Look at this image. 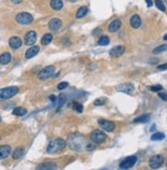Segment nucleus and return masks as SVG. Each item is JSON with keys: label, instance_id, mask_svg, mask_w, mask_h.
Returning a JSON list of instances; mask_svg holds the SVG:
<instances>
[{"label": "nucleus", "instance_id": "nucleus-1", "mask_svg": "<svg viewBox=\"0 0 167 170\" xmlns=\"http://www.w3.org/2000/svg\"><path fill=\"white\" fill-rule=\"evenodd\" d=\"M70 149H72L73 151L76 152H81L83 150L91 151L94 149V146L90 144L86 140V138L81 134H73L69 138L68 140Z\"/></svg>", "mask_w": 167, "mask_h": 170}, {"label": "nucleus", "instance_id": "nucleus-2", "mask_svg": "<svg viewBox=\"0 0 167 170\" xmlns=\"http://www.w3.org/2000/svg\"><path fill=\"white\" fill-rule=\"evenodd\" d=\"M66 147V142L62 138H54L51 142L48 144L47 146V151L48 154H55V153H59L61 151H63Z\"/></svg>", "mask_w": 167, "mask_h": 170}, {"label": "nucleus", "instance_id": "nucleus-3", "mask_svg": "<svg viewBox=\"0 0 167 170\" xmlns=\"http://www.w3.org/2000/svg\"><path fill=\"white\" fill-rule=\"evenodd\" d=\"M17 92H19V88L17 86H10V87H5L0 89V102L12 97Z\"/></svg>", "mask_w": 167, "mask_h": 170}, {"label": "nucleus", "instance_id": "nucleus-4", "mask_svg": "<svg viewBox=\"0 0 167 170\" xmlns=\"http://www.w3.org/2000/svg\"><path fill=\"white\" fill-rule=\"evenodd\" d=\"M106 134L104 133V131L102 130H94L92 132L90 133V140L91 142H94V144H100L106 140Z\"/></svg>", "mask_w": 167, "mask_h": 170}, {"label": "nucleus", "instance_id": "nucleus-5", "mask_svg": "<svg viewBox=\"0 0 167 170\" xmlns=\"http://www.w3.org/2000/svg\"><path fill=\"white\" fill-rule=\"evenodd\" d=\"M15 22L20 25H29L33 22L32 15L28 12H21L15 15Z\"/></svg>", "mask_w": 167, "mask_h": 170}, {"label": "nucleus", "instance_id": "nucleus-6", "mask_svg": "<svg viewBox=\"0 0 167 170\" xmlns=\"http://www.w3.org/2000/svg\"><path fill=\"white\" fill-rule=\"evenodd\" d=\"M55 72V68L53 66H47L44 69H42L41 71L38 74V78L41 79V80H44V79H47L49 77H51L52 75L54 74Z\"/></svg>", "mask_w": 167, "mask_h": 170}, {"label": "nucleus", "instance_id": "nucleus-7", "mask_svg": "<svg viewBox=\"0 0 167 170\" xmlns=\"http://www.w3.org/2000/svg\"><path fill=\"white\" fill-rule=\"evenodd\" d=\"M116 90L122 92V93L131 94L134 91V85L132 83H122V84L116 86Z\"/></svg>", "mask_w": 167, "mask_h": 170}, {"label": "nucleus", "instance_id": "nucleus-8", "mask_svg": "<svg viewBox=\"0 0 167 170\" xmlns=\"http://www.w3.org/2000/svg\"><path fill=\"white\" fill-rule=\"evenodd\" d=\"M163 162H164V158L161 155H156L153 156L152 158L149 161V166H150L152 169H158L162 166Z\"/></svg>", "mask_w": 167, "mask_h": 170}, {"label": "nucleus", "instance_id": "nucleus-9", "mask_svg": "<svg viewBox=\"0 0 167 170\" xmlns=\"http://www.w3.org/2000/svg\"><path fill=\"white\" fill-rule=\"evenodd\" d=\"M137 157L135 156H130V157H127L126 159H124L123 161L120 163L119 167L121 168V169L123 170H126V169H129V168L133 167V165H134L135 163H137Z\"/></svg>", "mask_w": 167, "mask_h": 170}, {"label": "nucleus", "instance_id": "nucleus-10", "mask_svg": "<svg viewBox=\"0 0 167 170\" xmlns=\"http://www.w3.org/2000/svg\"><path fill=\"white\" fill-rule=\"evenodd\" d=\"M98 125H100L104 130L108 131V132H112L116 127L114 122L109 121V120H105V119H100V120H98Z\"/></svg>", "mask_w": 167, "mask_h": 170}, {"label": "nucleus", "instance_id": "nucleus-11", "mask_svg": "<svg viewBox=\"0 0 167 170\" xmlns=\"http://www.w3.org/2000/svg\"><path fill=\"white\" fill-rule=\"evenodd\" d=\"M37 40V33L35 31H29L25 35V43L26 45L33 46V44L36 43Z\"/></svg>", "mask_w": 167, "mask_h": 170}, {"label": "nucleus", "instance_id": "nucleus-12", "mask_svg": "<svg viewBox=\"0 0 167 170\" xmlns=\"http://www.w3.org/2000/svg\"><path fill=\"white\" fill-rule=\"evenodd\" d=\"M125 53V47L123 45H118L110 50V55L112 57H119Z\"/></svg>", "mask_w": 167, "mask_h": 170}, {"label": "nucleus", "instance_id": "nucleus-13", "mask_svg": "<svg viewBox=\"0 0 167 170\" xmlns=\"http://www.w3.org/2000/svg\"><path fill=\"white\" fill-rule=\"evenodd\" d=\"M36 170H57V164L53 162H44L37 166Z\"/></svg>", "mask_w": 167, "mask_h": 170}, {"label": "nucleus", "instance_id": "nucleus-14", "mask_svg": "<svg viewBox=\"0 0 167 170\" xmlns=\"http://www.w3.org/2000/svg\"><path fill=\"white\" fill-rule=\"evenodd\" d=\"M11 153V148L8 144H3L0 146V160L6 159Z\"/></svg>", "mask_w": 167, "mask_h": 170}, {"label": "nucleus", "instance_id": "nucleus-15", "mask_svg": "<svg viewBox=\"0 0 167 170\" xmlns=\"http://www.w3.org/2000/svg\"><path fill=\"white\" fill-rule=\"evenodd\" d=\"M39 50H40L39 46H37V45L31 46V47L29 48V49L26 51V55H25V57H26L27 59H32V57H34L35 55H38V53H39Z\"/></svg>", "mask_w": 167, "mask_h": 170}, {"label": "nucleus", "instance_id": "nucleus-16", "mask_svg": "<svg viewBox=\"0 0 167 170\" xmlns=\"http://www.w3.org/2000/svg\"><path fill=\"white\" fill-rule=\"evenodd\" d=\"M62 27V21L58 18H53L48 23V28L52 31H58Z\"/></svg>", "mask_w": 167, "mask_h": 170}, {"label": "nucleus", "instance_id": "nucleus-17", "mask_svg": "<svg viewBox=\"0 0 167 170\" xmlns=\"http://www.w3.org/2000/svg\"><path fill=\"white\" fill-rule=\"evenodd\" d=\"M8 44L12 49H17L22 46V40L19 37H11L8 41Z\"/></svg>", "mask_w": 167, "mask_h": 170}, {"label": "nucleus", "instance_id": "nucleus-18", "mask_svg": "<svg viewBox=\"0 0 167 170\" xmlns=\"http://www.w3.org/2000/svg\"><path fill=\"white\" fill-rule=\"evenodd\" d=\"M141 25V19L139 15H133L130 18V26L133 29H137L139 28Z\"/></svg>", "mask_w": 167, "mask_h": 170}, {"label": "nucleus", "instance_id": "nucleus-19", "mask_svg": "<svg viewBox=\"0 0 167 170\" xmlns=\"http://www.w3.org/2000/svg\"><path fill=\"white\" fill-rule=\"evenodd\" d=\"M120 28H121V21L120 20H114L113 22L109 25L108 30H109V32L114 33V32H117Z\"/></svg>", "mask_w": 167, "mask_h": 170}, {"label": "nucleus", "instance_id": "nucleus-20", "mask_svg": "<svg viewBox=\"0 0 167 170\" xmlns=\"http://www.w3.org/2000/svg\"><path fill=\"white\" fill-rule=\"evenodd\" d=\"M11 61V55L9 53H3L0 55V64L1 65H7Z\"/></svg>", "mask_w": 167, "mask_h": 170}, {"label": "nucleus", "instance_id": "nucleus-21", "mask_svg": "<svg viewBox=\"0 0 167 170\" xmlns=\"http://www.w3.org/2000/svg\"><path fill=\"white\" fill-rule=\"evenodd\" d=\"M64 6L62 0H50V7L54 10H60Z\"/></svg>", "mask_w": 167, "mask_h": 170}, {"label": "nucleus", "instance_id": "nucleus-22", "mask_svg": "<svg viewBox=\"0 0 167 170\" xmlns=\"http://www.w3.org/2000/svg\"><path fill=\"white\" fill-rule=\"evenodd\" d=\"M24 155V148L23 147H17L12 153V158L15 160L22 158V156Z\"/></svg>", "mask_w": 167, "mask_h": 170}, {"label": "nucleus", "instance_id": "nucleus-23", "mask_svg": "<svg viewBox=\"0 0 167 170\" xmlns=\"http://www.w3.org/2000/svg\"><path fill=\"white\" fill-rule=\"evenodd\" d=\"M87 12H88V7H87V6L79 7L78 10H77V12H76V18L77 19L83 18V17H85V15H87Z\"/></svg>", "mask_w": 167, "mask_h": 170}, {"label": "nucleus", "instance_id": "nucleus-24", "mask_svg": "<svg viewBox=\"0 0 167 170\" xmlns=\"http://www.w3.org/2000/svg\"><path fill=\"white\" fill-rule=\"evenodd\" d=\"M150 121V115L149 114H145V115H141L139 117L135 118L133 122L134 123H147Z\"/></svg>", "mask_w": 167, "mask_h": 170}, {"label": "nucleus", "instance_id": "nucleus-25", "mask_svg": "<svg viewBox=\"0 0 167 170\" xmlns=\"http://www.w3.org/2000/svg\"><path fill=\"white\" fill-rule=\"evenodd\" d=\"M12 114L15 116H24L27 114V110L25 109V108H22V107L15 108V109H13Z\"/></svg>", "mask_w": 167, "mask_h": 170}, {"label": "nucleus", "instance_id": "nucleus-26", "mask_svg": "<svg viewBox=\"0 0 167 170\" xmlns=\"http://www.w3.org/2000/svg\"><path fill=\"white\" fill-rule=\"evenodd\" d=\"M51 41H52V35L49 34V33H48V34H45V35L41 38L42 45H47V44H49Z\"/></svg>", "mask_w": 167, "mask_h": 170}, {"label": "nucleus", "instance_id": "nucleus-27", "mask_svg": "<svg viewBox=\"0 0 167 170\" xmlns=\"http://www.w3.org/2000/svg\"><path fill=\"white\" fill-rule=\"evenodd\" d=\"M165 50H167V45L166 44H162V45H159L156 48H154L153 49V53L154 55H158V53H164Z\"/></svg>", "mask_w": 167, "mask_h": 170}, {"label": "nucleus", "instance_id": "nucleus-28", "mask_svg": "<svg viewBox=\"0 0 167 170\" xmlns=\"http://www.w3.org/2000/svg\"><path fill=\"white\" fill-rule=\"evenodd\" d=\"M165 138V134L162 132H155L152 134V136H151V140H164Z\"/></svg>", "mask_w": 167, "mask_h": 170}, {"label": "nucleus", "instance_id": "nucleus-29", "mask_svg": "<svg viewBox=\"0 0 167 170\" xmlns=\"http://www.w3.org/2000/svg\"><path fill=\"white\" fill-rule=\"evenodd\" d=\"M98 45H100V46H106V45H108V44L110 43V39H109L108 36L104 35V36H102L100 39H98Z\"/></svg>", "mask_w": 167, "mask_h": 170}, {"label": "nucleus", "instance_id": "nucleus-30", "mask_svg": "<svg viewBox=\"0 0 167 170\" xmlns=\"http://www.w3.org/2000/svg\"><path fill=\"white\" fill-rule=\"evenodd\" d=\"M72 107H73V109L75 110V111L78 112V113H81V112L83 111V106L81 105V104L77 103V102H74Z\"/></svg>", "mask_w": 167, "mask_h": 170}, {"label": "nucleus", "instance_id": "nucleus-31", "mask_svg": "<svg viewBox=\"0 0 167 170\" xmlns=\"http://www.w3.org/2000/svg\"><path fill=\"white\" fill-rule=\"evenodd\" d=\"M155 5H156L157 8L160 9L161 11H165V10H166V7H165L164 3H163L161 0H156V1H155Z\"/></svg>", "mask_w": 167, "mask_h": 170}, {"label": "nucleus", "instance_id": "nucleus-32", "mask_svg": "<svg viewBox=\"0 0 167 170\" xmlns=\"http://www.w3.org/2000/svg\"><path fill=\"white\" fill-rule=\"evenodd\" d=\"M162 86L161 85H155V86H152V87H150V89L152 90V91L154 92H158V91H161L162 90Z\"/></svg>", "mask_w": 167, "mask_h": 170}, {"label": "nucleus", "instance_id": "nucleus-33", "mask_svg": "<svg viewBox=\"0 0 167 170\" xmlns=\"http://www.w3.org/2000/svg\"><path fill=\"white\" fill-rule=\"evenodd\" d=\"M68 82H61L59 85H58V89L59 90H63V89H65V88H67L68 87Z\"/></svg>", "mask_w": 167, "mask_h": 170}, {"label": "nucleus", "instance_id": "nucleus-34", "mask_svg": "<svg viewBox=\"0 0 167 170\" xmlns=\"http://www.w3.org/2000/svg\"><path fill=\"white\" fill-rule=\"evenodd\" d=\"M105 104V98H98L94 100V106H102Z\"/></svg>", "mask_w": 167, "mask_h": 170}, {"label": "nucleus", "instance_id": "nucleus-35", "mask_svg": "<svg viewBox=\"0 0 167 170\" xmlns=\"http://www.w3.org/2000/svg\"><path fill=\"white\" fill-rule=\"evenodd\" d=\"M159 97L162 98L163 100H165V102H167V93H165V92H160V93H158Z\"/></svg>", "mask_w": 167, "mask_h": 170}, {"label": "nucleus", "instance_id": "nucleus-36", "mask_svg": "<svg viewBox=\"0 0 167 170\" xmlns=\"http://www.w3.org/2000/svg\"><path fill=\"white\" fill-rule=\"evenodd\" d=\"M166 69H167V63L158 66V70L159 71H164V70H166Z\"/></svg>", "mask_w": 167, "mask_h": 170}, {"label": "nucleus", "instance_id": "nucleus-37", "mask_svg": "<svg viewBox=\"0 0 167 170\" xmlns=\"http://www.w3.org/2000/svg\"><path fill=\"white\" fill-rule=\"evenodd\" d=\"M102 32V29L100 28H98L96 30H94V32H92V35H98V34H100V33Z\"/></svg>", "mask_w": 167, "mask_h": 170}, {"label": "nucleus", "instance_id": "nucleus-38", "mask_svg": "<svg viewBox=\"0 0 167 170\" xmlns=\"http://www.w3.org/2000/svg\"><path fill=\"white\" fill-rule=\"evenodd\" d=\"M10 1L13 3V4H20V3L22 2L23 0H10Z\"/></svg>", "mask_w": 167, "mask_h": 170}, {"label": "nucleus", "instance_id": "nucleus-39", "mask_svg": "<svg viewBox=\"0 0 167 170\" xmlns=\"http://www.w3.org/2000/svg\"><path fill=\"white\" fill-rule=\"evenodd\" d=\"M146 2H147V5L149 7H151L153 5V1H152V0H146Z\"/></svg>", "mask_w": 167, "mask_h": 170}, {"label": "nucleus", "instance_id": "nucleus-40", "mask_svg": "<svg viewBox=\"0 0 167 170\" xmlns=\"http://www.w3.org/2000/svg\"><path fill=\"white\" fill-rule=\"evenodd\" d=\"M49 100H51V102H53V103H54V102L57 100V97H55L54 95H50V96H49Z\"/></svg>", "mask_w": 167, "mask_h": 170}, {"label": "nucleus", "instance_id": "nucleus-41", "mask_svg": "<svg viewBox=\"0 0 167 170\" xmlns=\"http://www.w3.org/2000/svg\"><path fill=\"white\" fill-rule=\"evenodd\" d=\"M163 39H164V40H167V34L164 36V37H163Z\"/></svg>", "mask_w": 167, "mask_h": 170}, {"label": "nucleus", "instance_id": "nucleus-42", "mask_svg": "<svg viewBox=\"0 0 167 170\" xmlns=\"http://www.w3.org/2000/svg\"><path fill=\"white\" fill-rule=\"evenodd\" d=\"M69 1H70V2H76L77 0H69Z\"/></svg>", "mask_w": 167, "mask_h": 170}, {"label": "nucleus", "instance_id": "nucleus-43", "mask_svg": "<svg viewBox=\"0 0 167 170\" xmlns=\"http://www.w3.org/2000/svg\"><path fill=\"white\" fill-rule=\"evenodd\" d=\"M0 121H1V116H0Z\"/></svg>", "mask_w": 167, "mask_h": 170}, {"label": "nucleus", "instance_id": "nucleus-44", "mask_svg": "<svg viewBox=\"0 0 167 170\" xmlns=\"http://www.w3.org/2000/svg\"><path fill=\"white\" fill-rule=\"evenodd\" d=\"M102 170H108V169H102Z\"/></svg>", "mask_w": 167, "mask_h": 170}]
</instances>
